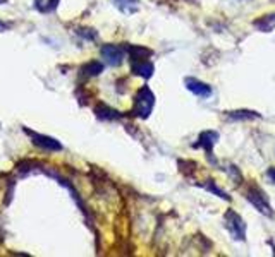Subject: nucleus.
<instances>
[{
  "instance_id": "1",
  "label": "nucleus",
  "mask_w": 275,
  "mask_h": 257,
  "mask_svg": "<svg viewBox=\"0 0 275 257\" xmlns=\"http://www.w3.org/2000/svg\"><path fill=\"white\" fill-rule=\"evenodd\" d=\"M155 107V95L148 86H143L134 96V108L133 114L139 119H148Z\"/></svg>"
},
{
  "instance_id": "2",
  "label": "nucleus",
  "mask_w": 275,
  "mask_h": 257,
  "mask_svg": "<svg viewBox=\"0 0 275 257\" xmlns=\"http://www.w3.org/2000/svg\"><path fill=\"white\" fill-rule=\"evenodd\" d=\"M246 199L250 201L262 214H265V216H269V218H274V209L262 189H258V187H250V189L246 190Z\"/></svg>"
},
{
  "instance_id": "3",
  "label": "nucleus",
  "mask_w": 275,
  "mask_h": 257,
  "mask_svg": "<svg viewBox=\"0 0 275 257\" xmlns=\"http://www.w3.org/2000/svg\"><path fill=\"white\" fill-rule=\"evenodd\" d=\"M224 220H226V227L231 232V235L234 237L236 240H246V225L245 220L239 216L236 211L229 209L226 214H224Z\"/></svg>"
},
{
  "instance_id": "4",
  "label": "nucleus",
  "mask_w": 275,
  "mask_h": 257,
  "mask_svg": "<svg viewBox=\"0 0 275 257\" xmlns=\"http://www.w3.org/2000/svg\"><path fill=\"white\" fill-rule=\"evenodd\" d=\"M24 132L29 135V139L33 141L34 146H38L40 149H45V151H62V144L57 141V139L50 137V135H45V134H38V132L29 130V128H24Z\"/></svg>"
},
{
  "instance_id": "5",
  "label": "nucleus",
  "mask_w": 275,
  "mask_h": 257,
  "mask_svg": "<svg viewBox=\"0 0 275 257\" xmlns=\"http://www.w3.org/2000/svg\"><path fill=\"white\" fill-rule=\"evenodd\" d=\"M100 53H102V57L105 58V62L108 65H112V67H117V65H121L124 62V57H126V48H122V46L119 45H103L102 48H100Z\"/></svg>"
},
{
  "instance_id": "6",
  "label": "nucleus",
  "mask_w": 275,
  "mask_h": 257,
  "mask_svg": "<svg viewBox=\"0 0 275 257\" xmlns=\"http://www.w3.org/2000/svg\"><path fill=\"white\" fill-rule=\"evenodd\" d=\"M184 84H186V88L193 93V95L200 96V98H210L212 93H214L212 86H208L207 83H203V81L196 79V77H186Z\"/></svg>"
},
{
  "instance_id": "7",
  "label": "nucleus",
  "mask_w": 275,
  "mask_h": 257,
  "mask_svg": "<svg viewBox=\"0 0 275 257\" xmlns=\"http://www.w3.org/2000/svg\"><path fill=\"white\" fill-rule=\"evenodd\" d=\"M131 71L136 76L143 77V79H150L155 72V67L150 60L146 58H139V60H131Z\"/></svg>"
},
{
  "instance_id": "8",
  "label": "nucleus",
  "mask_w": 275,
  "mask_h": 257,
  "mask_svg": "<svg viewBox=\"0 0 275 257\" xmlns=\"http://www.w3.org/2000/svg\"><path fill=\"white\" fill-rule=\"evenodd\" d=\"M217 141H219V132H215V130H205V132H201V134H200L198 142H196L195 146L196 147H203V149L208 153V156H210L212 149H214V146H215Z\"/></svg>"
},
{
  "instance_id": "9",
  "label": "nucleus",
  "mask_w": 275,
  "mask_h": 257,
  "mask_svg": "<svg viewBox=\"0 0 275 257\" xmlns=\"http://www.w3.org/2000/svg\"><path fill=\"white\" fill-rule=\"evenodd\" d=\"M253 26L257 29H260L262 33H269L275 28V14H269V15H263V17L253 21Z\"/></svg>"
},
{
  "instance_id": "10",
  "label": "nucleus",
  "mask_w": 275,
  "mask_h": 257,
  "mask_svg": "<svg viewBox=\"0 0 275 257\" xmlns=\"http://www.w3.org/2000/svg\"><path fill=\"white\" fill-rule=\"evenodd\" d=\"M260 114L253 110H234V112H227V119L231 120H255L260 119Z\"/></svg>"
},
{
  "instance_id": "11",
  "label": "nucleus",
  "mask_w": 275,
  "mask_h": 257,
  "mask_svg": "<svg viewBox=\"0 0 275 257\" xmlns=\"http://www.w3.org/2000/svg\"><path fill=\"white\" fill-rule=\"evenodd\" d=\"M127 52L131 55V60H139V58H146L152 55V50L145 48V46H138V45H131L127 46Z\"/></svg>"
},
{
  "instance_id": "12",
  "label": "nucleus",
  "mask_w": 275,
  "mask_h": 257,
  "mask_svg": "<svg viewBox=\"0 0 275 257\" xmlns=\"http://www.w3.org/2000/svg\"><path fill=\"white\" fill-rule=\"evenodd\" d=\"M203 187L208 190V192H212V194H215V196H219L220 199H224V201H231V196H227L226 190H222V189H220V187H217V185L214 184V180H207V182H205V184H203Z\"/></svg>"
},
{
  "instance_id": "13",
  "label": "nucleus",
  "mask_w": 275,
  "mask_h": 257,
  "mask_svg": "<svg viewBox=\"0 0 275 257\" xmlns=\"http://www.w3.org/2000/svg\"><path fill=\"white\" fill-rule=\"evenodd\" d=\"M139 0H114V3L122 10V12H134Z\"/></svg>"
},
{
  "instance_id": "14",
  "label": "nucleus",
  "mask_w": 275,
  "mask_h": 257,
  "mask_svg": "<svg viewBox=\"0 0 275 257\" xmlns=\"http://www.w3.org/2000/svg\"><path fill=\"white\" fill-rule=\"evenodd\" d=\"M95 112L100 119H105V120H114V119H119V117H121L115 110H112V108H108V107H103V105L96 108Z\"/></svg>"
},
{
  "instance_id": "15",
  "label": "nucleus",
  "mask_w": 275,
  "mask_h": 257,
  "mask_svg": "<svg viewBox=\"0 0 275 257\" xmlns=\"http://www.w3.org/2000/svg\"><path fill=\"white\" fill-rule=\"evenodd\" d=\"M34 3H36V9L40 10V12H52L53 9L57 7V3H59V0H34Z\"/></svg>"
},
{
  "instance_id": "16",
  "label": "nucleus",
  "mask_w": 275,
  "mask_h": 257,
  "mask_svg": "<svg viewBox=\"0 0 275 257\" xmlns=\"http://www.w3.org/2000/svg\"><path fill=\"white\" fill-rule=\"evenodd\" d=\"M102 71H103V64H100V62H96V60H93L88 65H84V72H86L88 76H98Z\"/></svg>"
},
{
  "instance_id": "17",
  "label": "nucleus",
  "mask_w": 275,
  "mask_h": 257,
  "mask_svg": "<svg viewBox=\"0 0 275 257\" xmlns=\"http://www.w3.org/2000/svg\"><path fill=\"white\" fill-rule=\"evenodd\" d=\"M229 173L232 175V177H234V178H236V180H238V184H241V180H243V178H241V177H239V170H238V168H236V166H234V165H231V166H229Z\"/></svg>"
},
{
  "instance_id": "18",
  "label": "nucleus",
  "mask_w": 275,
  "mask_h": 257,
  "mask_svg": "<svg viewBox=\"0 0 275 257\" xmlns=\"http://www.w3.org/2000/svg\"><path fill=\"white\" fill-rule=\"evenodd\" d=\"M267 175H269V178L275 184V166H272V168L267 170Z\"/></svg>"
},
{
  "instance_id": "19",
  "label": "nucleus",
  "mask_w": 275,
  "mask_h": 257,
  "mask_svg": "<svg viewBox=\"0 0 275 257\" xmlns=\"http://www.w3.org/2000/svg\"><path fill=\"white\" fill-rule=\"evenodd\" d=\"M5 28H7V26L3 24V22H0V29H5Z\"/></svg>"
},
{
  "instance_id": "20",
  "label": "nucleus",
  "mask_w": 275,
  "mask_h": 257,
  "mask_svg": "<svg viewBox=\"0 0 275 257\" xmlns=\"http://www.w3.org/2000/svg\"><path fill=\"white\" fill-rule=\"evenodd\" d=\"M191 2H196V0H191Z\"/></svg>"
}]
</instances>
